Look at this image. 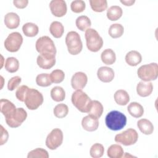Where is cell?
<instances>
[{"label":"cell","mask_w":158,"mask_h":158,"mask_svg":"<svg viewBox=\"0 0 158 158\" xmlns=\"http://www.w3.org/2000/svg\"><path fill=\"white\" fill-rule=\"evenodd\" d=\"M65 44L68 52L72 55L78 54L83 49L80 36L75 31H70L67 33L65 37Z\"/></svg>","instance_id":"4"},{"label":"cell","mask_w":158,"mask_h":158,"mask_svg":"<svg viewBox=\"0 0 158 158\" xmlns=\"http://www.w3.org/2000/svg\"><path fill=\"white\" fill-rule=\"evenodd\" d=\"M36 84L42 87H47L52 84V81L50 78L49 73H40L36 77Z\"/></svg>","instance_id":"36"},{"label":"cell","mask_w":158,"mask_h":158,"mask_svg":"<svg viewBox=\"0 0 158 158\" xmlns=\"http://www.w3.org/2000/svg\"><path fill=\"white\" fill-rule=\"evenodd\" d=\"M123 14L122 9L118 6H110L107 10V17L111 21H116L118 20Z\"/></svg>","instance_id":"26"},{"label":"cell","mask_w":158,"mask_h":158,"mask_svg":"<svg viewBox=\"0 0 158 158\" xmlns=\"http://www.w3.org/2000/svg\"><path fill=\"white\" fill-rule=\"evenodd\" d=\"M70 8L74 13H81L83 12L86 8V4L82 0H75L71 2Z\"/></svg>","instance_id":"40"},{"label":"cell","mask_w":158,"mask_h":158,"mask_svg":"<svg viewBox=\"0 0 158 158\" xmlns=\"http://www.w3.org/2000/svg\"><path fill=\"white\" fill-rule=\"evenodd\" d=\"M56 55L51 54H40L36 59L38 65L43 69H50L56 64Z\"/></svg>","instance_id":"13"},{"label":"cell","mask_w":158,"mask_h":158,"mask_svg":"<svg viewBox=\"0 0 158 158\" xmlns=\"http://www.w3.org/2000/svg\"><path fill=\"white\" fill-rule=\"evenodd\" d=\"M27 117V111L22 107H19L17 108L16 110L10 116L5 118L8 126L11 128H17L22 125Z\"/></svg>","instance_id":"11"},{"label":"cell","mask_w":158,"mask_h":158,"mask_svg":"<svg viewBox=\"0 0 158 158\" xmlns=\"http://www.w3.org/2000/svg\"><path fill=\"white\" fill-rule=\"evenodd\" d=\"M85 37L87 48L91 52L99 51L103 46V40L99 33L93 28H88L85 31Z\"/></svg>","instance_id":"3"},{"label":"cell","mask_w":158,"mask_h":158,"mask_svg":"<svg viewBox=\"0 0 158 158\" xmlns=\"http://www.w3.org/2000/svg\"><path fill=\"white\" fill-rule=\"evenodd\" d=\"M53 113L57 118H64L66 117L69 113V107L66 104L64 103L59 104L54 107L53 109Z\"/></svg>","instance_id":"35"},{"label":"cell","mask_w":158,"mask_h":158,"mask_svg":"<svg viewBox=\"0 0 158 158\" xmlns=\"http://www.w3.org/2000/svg\"><path fill=\"white\" fill-rule=\"evenodd\" d=\"M14 5L18 9H24L28 4V0H14Z\"/></svg>","instance_id":"44"},{"label":"cell","mask_w":158,"mask_h":158,"mask_svg":"<svg viewBox=\"0 0 158 158\" xmlns=\"http://www.w3.org/2000/svg\"><path fill=\"white\" fill-rule=\"evenodd\" d=\"M49 76L52 83H60L64 80L65 73L62 70L56 69L49 74Z\"/></svg>","instance_id":"39"},{"label":"cell","mask_w":158,"mask_h":158,"mask_svg":"<svg viewBox=\"0 0 158 158\" xmlns=\"http://www.w3.org/2000/svg\"><path fill=\"white\" fill-rule=\"evenodd\" d=\"M153 85L151 81H139L136 86L137 94L141 97H147L152 93Z\"/></svg>","instance_id":"17"},{"label":"cell","mask_w":158,"mask_h":158,"mask_svg":"<svg viewBox=\"0 0 158 158\" xmlns=\"http://www.w3.org/2000/svg\"><path fill=\"white\" fill-rule=\"evenodd\" d=\"M28 89H29L28 86L25 85H21L19 87H18V88L15 91V96L17 99L21 102H24L26 94Z\"/></svg>","instance_id":"41"},{"label":"cell","mask_w":158,"mask_h":158,"mask_svg":"<svg viewBox=\"0 0 158 158\" xmlns=\"http://www.w3.org/2000/svg\"><path fill=\"white\" fill-rule=\"evenodd\" d=\"M89 4L92 10L96 12H103L107 8L106 0H90Z\"/></svg>","instance_id":"34"},{"label":"cell","mask_w":158,"mask_h":158,"mask_svg":"<svg viewBox=\"0 0 158 158\" xmlns=\"http://www.w3.org/2000/svg\"><path fill=\"white\" fill-rule=\"evenodd\" d=\"M108 33L112 38H118L123 35L124 28L122 25L120 23H114L110 26Z\"/></svg>","instance_id":"33"},{"label":"cell","mask_w":158,"mask_h":158,"mask_svg":"<svg viewBox=\"0 0 158 158\" xmlns=\"http://www.w3.org/2000/svg\"><path fill=\"white\" fill-rule=\"evenodd\" d=\"M0 128H1V137H0V145H3L5 143H6V142L8 140L9 138V133L8 131L3 127V126L2 125H1L0 126Z\"/></svg>","instance_id":"43"},{"label":"cell","mask_w":158,"mask_h":158,"mask_svg":"<svg viewBox=\"0 0 158 158\" xmlns=\"http://www.w3.org/2000/svg\"><path fill=\"white\" fill-rule=\"evenodd\" d=\"M23 43V37L19 32L10 33L4 41L6 49L10 52L18 51Z\"/></svg>","instance_id":"9"},{"label":"cell","mask_w":158,"mask_h":158,"mask_svg":"<svg viewBox=\"0 0 158 158\" xmlns=\"http://www.w3.org/2000/svg\"><path fill=\"white\" fill-rule=\"evenodd\" d=\"M75 24L77 27L80 30L84 31L88 28H90L91 22L88 17L86 15H81L77 18L75 20Z\"/></svg>","instance_id":"31"},{"label":"cell","mask_w":158,"mask_h":158,"mask_svg":"<svg viewBox=\"0 0 158 158\" xmlns=\"http://www.w3.org/2000/svg\"><path fill=\"white\" fill-rule=\"evenodd\" d=\"M73 105L81 112L88 113L92 100L86 93L78 89L72 93L71 98Z\"/></svg>","instance_id":"2"},{"label":"cell","mask_w":158,"mask_h":158,"mask_svg":"<svg viewBox=\"0 0 158 158\" xmlns=\"http://www.w3.org/2000/svg\"><path fill=\"white\" fill-rule=\"evenodd\" d=\"M28 158H48V152L43 148H36L28 153Z\"/></svg>","instance_id":"38"},{"label":"cell","mask_w":158,"mask_h":158,"mask_svg":"<svg viewBox=\"0 0 158 158\" xmlns=\"http://www.w3.org/2000/svg\"><path fill=\"white\" fill-rule=\"evenodd\" d=\"M22 81V78L19 76H15L12 77L8 81L7 89L9 91H13L18 87Z\"/></svg>","instance_id":"42"},{"label":"cell","mask_w":158,"mask_h":158,"mask_svg":"<svg viewBox=\"0 0 158 158\" xmlns=\"http://www.w3.org/2000/svg\"><path fill=\"white\" fill-rule=\"evenodd\" d=\"M49 31L54 38H59L64 33V27L61 22L54 21L50 25Z\"/></svg>","instance_id":"24"},{"label":"cell","mask_w":158,"mask_h":158,"mask_svg":"<svg viewBox=\"0 0 158 158\" xmlns=\"http://www.w3.org/2000/svg\"><path fill=\"white\" fill-rule=\"evenodd\" d=\"M120 2L126 6H131L135 2V0H121Z\"/></svg>","instance_id":"45"},{"label":"cell","mask_w":158,"mask_h":158,"mask_svg":"<svg viewBox=\"0 0 158 158\" xmlns=\"http://www.w3.org/2000/svg\"><path fill=\"white\" fill-rule=\"evenodd\" d=\"M124 154L122 147L117 144L110 145L107 151V156L110 158H120Z\"/></svg>","instance_id":"27"},{"label":"cell","mask_w":158,"mask_h":158,"mask_svg":"<svg viewBox=\"0 0 158 158\" xmlns=\"http://www.w3.org/2000/svg\"><path fill=\"white\" fill-rule=\"evenodd\" d=\"M128 113L135 118H139L144 114L143 107L137 102H132L127 107Z\"/></svg>","instance_id":"22"},{"label":"cell","mask_w":158,"mask_h":158,"mask_svg":"<svg viewBox=\"0 0 158 158\" xmlns=\"http://www.w3.org/2000/svg\"><path fill=\"white\" fill-rule=\"evenodd\" d=\"M22 31L26 36L34 37L38 35L39 28L35 23L28 22L22 26Z\"/></svg>","instance_id":"28"},{"label":"cell","mask_w":158,"mask_h":158,"mask_svg":"<svg viewBox=\"0 0 158 158\" xmlns=\"http://www.w3.org/2000/svg\"><path fill=\"white\" fill-rule=\"evenodd\" d=\"M88 82V77L84 72H77L75 73L71 78L72 87L75 90L83 89Z\"/></svg>","instance_id":"14"},{"label":"cell","mask_w":158,"mask_h":158,"mask_svg":"<svg viewBox=\"0 0 158 158\" xmlns=\"http://www.w3.org/2000/svg\"><path fill=\"white\" fill-rule=\"evenodd\" d=\"M4 67L7 72L10 73H15L19 70V62L15 57H9L6 59Z\"/></svg>","instance_id":"32"},{"label":"cell","mask_w":158,"mask_h":158,"mask_svg":"<svg viewBox=\"0 0 158 158\" xmlns=\"http://www.w3.org/2000/svg\"><path fill=\"white\" fill-rule=\"evenodd\" d=\"M63 139L62 131L58 128H54L48 135L45 142L46 146L49 149H56L62 144Z\"/></svg>","instance_id":"10"},{"label":"cell","mask_w":158,"mask_h":158,"mask_svg":"<svg viewBox=\"0 0 158 158\" xmlns=\"http://www.w3.org/2000/svg\"><path fill=\"white\" fill-rule=\"evenodd\" d=\"M126 154H127V156H128V154H127V153H126ZM128 156H130V157H134V156H131V155H130V156H129V155H128Z\"/></svg>","instance_id":"46"},{"label":"cell","mask_w":158,"mask_h":158,"mask_svg":"<svg viewBox=\"0 0 158 158\" xmlns=\"http://www.w3.org/2000/svg\"><path fill=\"white\" fill-rule=\"evenodd\" d=\"M138 139V133L133 128H128L126 130L117 134L114 140L117 143L124 146H131L135 144Z\"/></svg>","instance_id":"8"},{"label":"cell","mask_w":158,"mask_h":158,"mask_svg":"<svg viewBox=\"0 0 158 158\" xmlns=\"http://www.w3.org/2000/svg\"><path fill=\"white\" fill-rule=\"evenodd\" d=\"M125 61L130 66L135 67L140 64L142 61L141 54L135 50L129 51L125 56Z\"/></svg>","instance_id":"20"},{"label":"cell","mask_w":158,"mask_h":158,"mask_svg":"<svg viewBox=\"0 0 158 158\" xmlns=\"http://www.w3.org/2000/svg\"><path fill=\"white\" fill-rule=\"evenodd\" d=\"M35 48L40 54H51L56 55V48L54 41L48 36H43L39 38L35 43Z\"/></svg>","instance_id":"7"},{"label":"cell","mask_w":158,"mask_h":158,"mask_svg":"<svg viewBox=\"0 0 158 158\" xmlns=\"http://www.w3.org/2000/svg\"><path fill=\"white\" fill-rule=\"evenodd\" d=\"M104 152V148L100 143L94 144L90 148L89 154L93 158L101 157Z\"/></svg>","instance_id":"37"},{"label":"cell","mask_w":158,"mask_h":158,"mask_svg":"<svg viewBox=\"0 0 158 158\" xmlns=\"http://www.w3.org/2000/svg\"><path fill=\"white\" fill-rule=\"evenodd\" d=\"M98 78L104 83H109L114 78V70L109 67H101L97 71Z\"/></svg>","instance_id":"16"},{"label":"cell","mask_w":158,"mask_h":158,"mask_svg":"<svg viewBox=\"0 0 158 158\" xmlns=\"http://www.w3.org/2000/svg\"><path fill=\"white\" fill-rule=\"evenodd\" d=\"M115 102L120 106H125L130 101V96L127 91L118 89L115 91L114 95Z\"/></svg>","instance_id":"23"},{"label":"cell","mask_w":158,"mask_h":158,"mask_svg":"<svg viewBox=\"0 0 158 158\" xmlns=\"http://www.w3.org/2000/svg\"><path fill=\"white\" fill-rule=\"evenodd\" d=\"M137 127L144 135H151L154 131V125L151 121L146 118H141L137 122Z\"/></svg>","instance_id":"21"},{"label":"cell","mask_w":158,"mask_h":158,"mask_svg":"<svg viewBox=\"0 0 158 158\" xmlns=\"http://www.w3.org/2000/svg\"><path fill=\"white\" fill-rule=\"evenodd\" d=\"M101 59L104 64L112 65L116 60V55L112 49H106L102 52L101 54Z\"/></svg>","instance_id":"25"},{"label":"cell","mask_w":158,"mask_h":158,"mask_svg":"<svg viewBox=\"0 0 158 158\" xmlns=\"http://www.w3.org/2000/svg\"><path fill=\"white\" fill-rule=\"evenodd\" d=\"M17 108L9 100L6 99H1L0 101V110L5 118L10 116Z\"/></svg>","instance_id":"18"},{"label":"cell","mask_w":158,"mask_h":158,"mask_svg":"<svg viewBox=\"0 0 158 158\" xmlns=\"http://www.w3.org/2000/svg\"><path fill=\"white\" fill-rule=\"evenodd\" d=\"M103 110L102 104L97 100H93L91 101V105L88 114L99 118L102 115Z\"/></svg>","instance_id":"29"},{"label":"cell","mask_w":158,"mask_h":158,"mask_svg":"<svg viewBox=\"0 0 158 158\" xmlns=\"http://www.w3.org/2000/svg\"><path fill=\"white\" fill-rule=\"evenodd\" d=\"M49 8L52 14L57 17L64 16L67 10L66 2L64 0H52L49 3Z\"/></svg>","instance_id":"12"},{"label":"cell","mask_w":158,"mask_h":158,"mask_svg":"<svg viewBox=\"0 0 158 158\" xmlns=\"http://www.w3.org/2000/svg\"><path fill=\"white\" fill-rule=\"evenodd\" d=\"M107 127L112 131H118L124 128L127 124V117L118 110L109 112L105 118Z\"/></svg>","instance_id":"1"},{"label":"cell","mask_w":158,"mask_h":158,"mask_svg":"<svg viewBox=\"0 0 158 158\" xmlns=\"http://www.w3.org/2000/svg\"><path fill=\"white\" fill-rule=\"evenodd\" d=\"M51 97L56 102H60L65 98V91L61 87L56 86L53 87L51 90Z\"/></svg>","instance_id":"30"},{"label":"cell","mask_w":158,"mask_h":158,"mask_svg":"<svg viewBox=\"0 0 158 158\" xmlns=\"http://www.w3.org/2000/svg\"><path fill=\"white\" fill-rule=\"evenodd\" d=\"M20 20L19 15L15 12H9L5 15L4 23L9 29L17 28L20 25Z\"/></svg>","instance_id":"19"},{"label":"cell","mask_w":158,"mask_h":158,"mask_svg":"<svg viewBox=\"0 0 158 158\" xmlns=\"http://www.w3.org/2000/svg\"><path fill=\"white\" fill-rule=\"evenodd\" d=\"M44 101L43 94L37 89L30 88L28 89L24 101L27 107L30 110H36L42 105Z\"/></svg>","instance_id":"6"},{"label":"cell","mask_w":158,"mask_h":158,"mask_svg":"<svg viewBox=\"0 0 158 158\" xmlns=\"http://www.w3.org/2000/svg\"><path fill=\"white\" fill-rule=\"evenodd\" d=\"M99 124L98 118L90 114L84 117L81 120L83 128L88 131H96L98 128Z\"/></svg>","instance_id":"15"},{"label":"cell","mask_w":158,"mask_h":158,"mask_svg":"<svg viewBox=\"0 0 158 158\" xmlns=\"http://www.w3.org/2000/svg\"><path fill=\"white\" fill-rule=\"evenodd\" d=\"M138 77L143 81H151L157 79L158 76V65L152 62L139 67L137 70Z\"/></svg>","instance_id":"5"}]
</instances>
